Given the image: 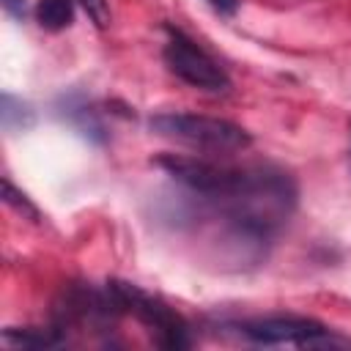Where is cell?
Segmentation results:
<instances>
[{
    "mask_svg": "<svg viewBox=\"0 0 351 351\" xmlns=\"http://www.w3.org/2000/svg\"><path fill=\"white\" fill-rule=\"evenodd\" d=\"M162 55H165L167 69L186 85L206 90V93H228L230 90V77L225 74V69L181 30L167 27V41H165Z\"/></svg>",
    "mask_w": 351,
    "mask_h": 351,
    "instance_id": "5b68a950",
    "label": "cell"
},
{
    "mask_svg": "<svg viewBox=\"0 0 351 351\" xmlns=\"http://www.w3.org/2000/svg\"><path fill=\"white\" fill-rule=\"evenodd\" d=\"M107 288H110L118 310L132 313L151 332L156 346H162V348H186L192 343L186 321L173 307H167L162 299L145 293L143 288H137L132 282H121V280L107 282Z\"/></svg>",
    "mask_w": 351,
    "mask_h": 351,
    "instance_id": "7a4b0ae2",
    "label": "cell"
},
{
    "mask_svg": "<svg viewBox=\"0 0 351 351\" xmlns=\"http://www.w3.org/2000/svg\"><path fill=\"white\" fill-rule=\"evenodd\" d=\"M151 132L192 148L203 151H244L250 148L252 137L244 126L225 121V118H211V115H192V112H159L148 121Z\"/></svg>",
    "mask_w": 351,
    "mask_h": 351,
    "instance_id": "6da1fadb",
    "label": "cell"
},
{
    "mask_svg": "<svg viewBox=\"0 0 351 351\" xmlns=\"http://www.w3.org/2000/svg\"><path fill=\"white\" fill-rule=\"evenodd\" d=\"M156 167H162L170 178H176L203 203L233 195L247 178V167L217 165L208 159H195V156H181V154L156 156Z\"/></svg>",
    "mask_w": 351,
    "mask_h": 351,
    "instance_id": "277c9868",
    "label": "cell"
},
{
    "mask_svg": "<svg viewBox=\"0 0 351 351\" xmlns=\"http://www.w3.org/2000/svg\"><path fill=\"white\" fill-rule=\"evenodd\" d=\"M36 19L44 30H66L74 22V0H38Z\"/></svg>",
    "mask_w": 351,
    "mask_h": 351,
    "instance_id": "8992f818",
    "label": "cell"
},
{
    "mask_svg": "<svg viewBox=\"0 0 351 351\" xmlns=\"http://www.w3.org/2000/svg\"><path fill=\"white\" fill-rule=\"evenodd\" d=\"M3 197H5V203H8L11 208H16L22 217H30L33 222H38V217H41V214H38V208H36V206H33V203H30V200H27V197L14 186V184H11V178H8V176L3 178Z\"/></svg>",
    "mask_w": 351,
    "mask_h": 351,
    "instance_id": "9c48e42d",
    "label": "cell"
},
{
    "mask_svg": "<svg viewBox=\"0 0 351 351\" xmlns=\"http://www.w3.org/2000/svg\"><path fill=\"white\" fill-rule=\"evenodd\" d=\"M74 3L88 14V19H90L96 27H107V25L112 22V14H110L107 0H74Z\"/></svg>",
    "mask_w": 351,
    "mask_h": 351,
    "instance_id": "30bf717a",
    "label": "cell"
},
{
    "mask_svg": "<svg viewBox=\"0 0 351 351\" xmlns=\"http://www.w3.org/2000/svg\"><path fill=\"white\" fill-rule=\"evenodd\" d=\"M3 5H5V11L11 16H16V19L25 16V0H3Z\"/></svg>",
    "mask_w": 351,
    "mask_h": 351,
    "instance_id": "7c38bea8",
    "label": "cell"
},
{
    "mask_svg": "<svg viewBox=\"0 0 351 351\" xmlns=\"http://www.w3.org/2000/svg\"><path fill=\"white\" fill-rule=\"evenodd\" d=\"M239 332L261 346H299V348H351L348 337L335 335L315 318L299 315H269L252 318L239 326Z\"/></svg>",
    "mask_w": 351,
    "mask_h": 351,
    "instance_id": "3957f363",
    "label": "cell"
},
{
    "mask_svg": "<svg viewBox=\"0 0 351 351\" xmlns=\"http://www.w3.org/2000/svg\"><path fill=\"white\" fill-rule=\"evenodd\" d=\"M206 3L219 14H236L239 11V0H206Z\"/></svg>",
    "mask_w": 351,
    "mask_h": 351,
    "instance_id": "8fae6325",
    "label": "cell"
},
{
    "mask_svg": "<svg viewBox=\"0 0 351 351\" xmlns=\"http://www.w3.org/2000/svg\"><path fill=\"white\" fill-rule=\"evenodd\" d=\"M0 118H3V126L8 132H22V129H27L33 123V110L22 99H14L11 93H3Z\"/></svg>",
    "mask_w": 351,
    "mask_h": 351,
    "instance_id": "ba28073f",
    "label": "cell"
},
{
    "mask_svg": "<svg viewBox=\"0 0 351 351\" xmlns=\"http://www.w3.org/2000/svg\"><path fill=\"white\" fill-rule=\"evenodd\" d=\"M3 343L14 348H47V346H60L63 337L44 329H5Z\"/></svg>",
    "mask_w": 351,
    "mask_h": 351,
    "instance_id": "52a82bcc",
    "label": "cell"
}]
</instances>
